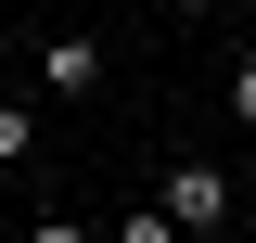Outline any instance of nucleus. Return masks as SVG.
Returning <instances> with one entry per match:
<instances>
[{"label": "nucleus", "mask_w": 256, "mask_h": 243, "mask_svg": "<svg viewBox=\"0 0 256 243\" xmlns=\"http://www.w3.org/2000/svg\"><path fill=\"white\" fill-rule=\"evenodd\" d=\"M26 154H38V116H26V102H0V166H26Z\"/></svg>", "instance_id": "4"}, {"label": "nucleus", "mask_w": 256, "mask_h": 243, "mask_svg": "<svg viewBox=\"0 0 256 243\" xmlns=\"http://www.w3.org/2000/svg\"><path fill=\"white\" fill-rule=\"evenodd\" d=\"M166 13H192V26H205V13H218V0H166Z\"/></svg>", "instance_id": "7"}, {"label": "nucleus", "mask_w": 256, "mask_h": 243, "mask_svg": "<svg viewBox=\"0 0 256 243\" xmlns=\"http://www.w3.org/2000/svg\"><path fill=\"white\" fill-rule=\"evenodd\" d=\"M102 243H192V230H180V218H166V205H128V218H116V230H102Z\"/></svg>", "instance_id": "3"}, {"label": "nucleus", "mask_w": 256, "mask_h": 243, "mask_svg": "<svg viewBox=\"0 0 256 243\" xmlns=\"http://www.w3.org/2000/svg\"><path fill=\"white\" fill-rule=\"evenodd\" d=\"M38 90H102V38H38Z\"/></svg>", "instance_id": "2"}, {"label": "nucleus", "mask_w": 256, "mask_h": 243, "mask_svg": "<svg viewBox=\"0 0 256 243\" xmlns=\"http://www.w3.org/2000/svg\"><path fill=\"white\" fill-rule=\"evenodd\" d=\"M0 180H13V166H0Z\"/></svg>", "instance_id": "8"}, {"label": "nucleus", "mask_w": 256, "mask_h": 243, "mask_svg": "<svg viewBox=\"0 0 256 243\" xmlns=\"http://www.w3.org/2000/svg\"><path fill=\"white\" fill-rule=\"evenodd\" d=\"M230 128L256 141V52H230Z\"/></svg>", "instance_id": "5"}, {"label": "nucleus", "mask_w": 256, "mask_h": 243, "mask_svg": "<svg viewBox=\"0 0 256 243\" xmlns=\"http://www.w3.org/2000/svg\"><path fill=\"white\" fill-rule=\"evenodd\" d=\"M26 243H102V230H77V218H38V230H26Z\"/></svg>", "instance_id": "6"}, {"label": "nucleus", "mask_w": 256, "mask_h": 243, "mask_svg": "<svg viewBox=\"0 0 256 243\" xmlns=\"http://www.w3.org/2000/svg\"><path fill=\"white\" fill-rule=\"evenodd\" d=\"M154 205L180 218L192 243H205V230H230V166H218V154H180V166H166V192H154Z\"/></svg>", "instance_id": "1"}]
</instances>
